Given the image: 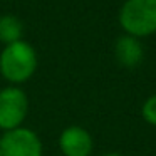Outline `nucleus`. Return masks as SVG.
<instances>
[{"label":"nucleus","instance_id":"5","mask_svg":"<svg viewBox=\"0 0 156 156\" xmlns=\"http://www.w3.org/2000/svg\"><path fill=\"white\" fill-rule=\"evenodd\" d=\"M59 148L64 156H91L94 151V139L86 128L72 124L59 134Z\"/></svg>","mask_w":156,"mask_h":156},{"label":"nucleus","instance_id":"4","mask_svg":"<svg viewBox=\"0 0 156 156\" xmlns=\"http://www.w3.org/2000/svg\"><path fill=\"white\" fill-rule=\"evenodd\" d=\"M2 156H42L44 146L34 129L15 128L0 136Z\"/></svg>","mask_w":156,"mask_h":156},{"label":"nucleus","instance_id":"6","mask_svg":"<svg viewBox=\"0 0 156 156\" xmlns=\"http://www.w3.org/2000/svg\"><path fill=\"white\" fill-rule=\"evenodd\" d=\"M114 57L122 67L134 69L141 66V62L144 61V47L141 44V39L128 34L119 35L114 42Z\"/></svg>","mask_w":156,"mask_h":156},{"label":"nucleus","instance_id":"1","mask_svg":"<svg viewBox=\"0 0 156 156\" xmlns=\"http://www.w3.org/2000/svg\"><path fill=\"white\" fill-rule=\"evenodd\" d=\"M37 66V51L24 39L5 45L0 52V74L12 86L27 82L35 74Z\"/></svg>","mask_w":156,"mask_h":156},{"label":"nucleus","instance_id":"9","mask_svg":"<svg viewBox=\"0 0 156 156\" xmlns=\"http://www.w3.org/2000/svg\"><path fill=\"white\" fill-rule=\"evenodd\" d=\"M101 156H124L121 153H106V154H101Z\"/></svg>","mask_w":156,"mask_h":156},{"label":"nucleus","instance_id":"8","mask_svg":"<svg viewBox=\"0 0 156 156\" xmlns=\"http://www.w3.org/2000/svg\"><path fill=\"white\" fill-rule=\"evenodd\" d=\"M141 118L149 126H156V94L149 96L141 106Z\"/></svg>","mask_w":156,"mask_h":156},{"label":"nucleus","instance_id":"2","mask_svg":"<svg viewBox=\"0 0 156 156\" xmlns=\"http://www.w3.org/2000/svg\"><path fill=\"white\" fill-rule=\"evenodd\" d=\"M124 34L144 39L156 34V0H124L118 14Z\"/></svg>","mask_w":156,"mask_h":156},{"label":"nucleus","instance_id":"3","mask_svg":"<svg viewBox=\"0 0 156 156\" xmlns=\"http://www.w3.org/2000/svg\"><path fill=\"white\" fill-rule=\"evenodd\" d=\"M29 114V96L19 86L0 89V131L20 128Z\"/></svg>","mask_w":156,"mask_h":156},{"label":"nucleus","instance_id":"7","mask_svg":"<svg viewBox=\"0 0 156 156\" xmlns=\"http://www.w3.org/2000/svg\"><path fill=\"white\" fill-rule=\"evenodd\" d=\"M24 39V22L12 14L0 15V42L5 45Z\"/></svg>","mask_w":156,"mask_h":156},{"label":"nucleus","instance_id":"10","mask_svg":"<svg viewBox=\"0 0 156 156\" xmlns=\"http://www.w3.org/2000/svg\"><path fill=\"white\" fill-rule=\"evenodd\" d=\"M0 156H2V148H0Z\"/></svg>","mask_w":156,"mask_h":156}]
</instances>
